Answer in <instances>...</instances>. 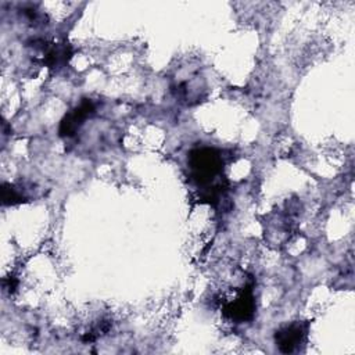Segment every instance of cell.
Listing matches in <instances>:
<instances>
[{
  "label": "cell",
  "instance_id": "6da1fadb",
  "mask_svg": "<svg viewBox=\"0 0 355 355\" xmlns=\"http://www.w3.org/2000/svg\"><path fill=\"white\" fill-rule=\"evenodd\" d=\"M189 169L193 180L201 186L200 201L208 204H216L225 191V184L215 182L222 173L223 159L218 150L211 147L194 148L187 158Z\"/></svg>",
  "mask_w": 355,
  "mask_h": 355
},
{
  "label": "cell",
  "instance_id": "7a4b0ae2",
  "mask_svg": "<svg viewBox=\"0 0 355 355\" xmlns=\"http://www.w3.org/2000/svg\"><path fill=\"white\" fill-rule=\"evenodd\" d=\"M222 311H223V315L233 322L243 323V322L251 320L255 313V300H254L252 286L251 284L244 286L233 300L227 301L223 305Z\"/></svg>",
  "mask_w": 355,
  "mask_h": 355
},
{
  "label": "cell",
  "instance_id": "3957f363",
  "mask_svg": "<svg viewBox=\"0 0 355 355\" xmlns=\"http://www.w3.org/2000/svg\"><path fill=\"white\" fill-rule=\"evenodd\" d=\"M96 108L93 101L85 98L79 105H76L73 110L67 112L64 118L60 122L58 135L61 137H72L79 130V128L85 123L87 118H90L94 114Z\"/></svg>",
  "mask_w": 355,
  "mask_h": 355
},
{
  "label": "cell",
  "instance_id": "277c9868",
  "mask_svg": "<svg viewBox=\"0 0 355 355\" xmlns=\"http://www.w3.org/2000/svg\"><path fill=\"white\" fill-rule=\"evenodd\" d=\"M308 334V323L294 322L279 329L275 334V343L279 351L284 354H291L300 348V345L305 341Z\"/></svg>",
  "mask_w": 355,
  "mask_h": 355
},
{
  "label": "cell",
  "instance_id": "5b68a950",
  "mask_svg": "<svg viewBox=\"0 0 355 355\" xmlns=\"http://www.w3.org/2000/svg\"><path fill=\"white\" fill-rule=\"evenodd\" d=\"M1 201L4 205H15L26 201V197L24 196L19 189L10 183H3L1 186Z\"/></svg>",
  "mask_w": 355,
  "mask_h": 355
}]
</instances>
